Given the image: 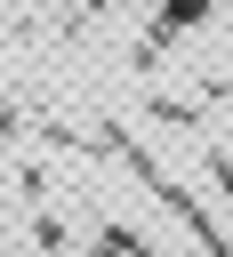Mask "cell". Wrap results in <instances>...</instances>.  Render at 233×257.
I'll list each match as a JSON object with an SVG mask.
<instances>
[{
  "mask_svg": "<svg viewBox=\"0 0 233 257\" xmlns=\"http://www.w3.org/2000/svg\"><path fill=\"white\" fill-rule=\"evenodd\" d=\"M161 16H169V24H201V16H209V0H161Z\"/></svg>",
  "mask_w": 233,
  "mask_h": 257,
  "instance_id": "obj_1",
  "label": "cell"
},
{
  "mask_svg": "<svg viewBox=\"0 0 233 257\" xmlns=\"http://www.w3.org/2000/svg\"><path fill=\"white\" fill-rule=\"evenodd\" d=\"M96 257H121V241H112V233H104V241H96Z\"/></svg>",
  "mask_w": 233,
  "mask_h": 257,
  "instance_id": "obj_2",
  "label": "cell"
}]
</instances>
